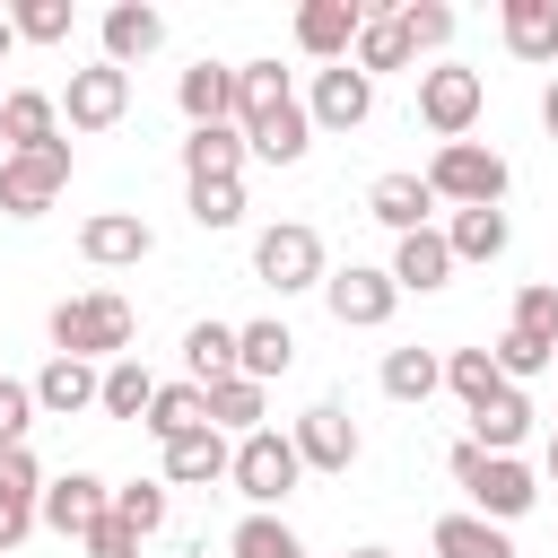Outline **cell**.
<instances>
[{"mask_svg":"<svg viewBox=\"0 0 558 558\" xmlns=\"http://www.w3.org/2000/svg\"><path fill=\"white\" fill-rule=\"evenodd\" d=\"M227 471H235V445H227L218 427H192V436L166 445V488H209V480H227Z\"/></svg>","mask_w":558,"mask_h":558,"instance_id":"ffe728a7","label":"cell"},{"mask_svg":"<svg viewBox=\"0 0 558 558\" xmlns=\"http://www.w3.org/2000/svg\"><path fill=\"white\" fill-rule=\"evenodd\" d=\"M506 209H453V227H445V244H453V262H497L506 253Z\"/></svg>","mask_w":558,"mask_h":558,"instance_id":"4dcf8cb0","label":"cell"},{"mask_svg":"<svg viewBox=\"0 0 558 558\" xmlns=\"http://www.w3.org/2000/svg\"><path fill=\"white\" fill-rule=\"evenodd\" d=\"M427 192L453 201V209H497L506 201V157L480 148V140H453V148L427 157Z\"/></svg>","mask_w":558,"mask_h":558,"instance_id":"5b68a950","label":"cell"},{"mask_svg":"<svg viewBox=\"0 0 558 558\" xmlns=\"http://www.w3.org/2000/svg\"><path fill=\"white\" fill-rule=\"evenodd\" d=\"M305 113H314L323 131H357V122L375 113V78H366L357 61H331V70H314V96H305Z\"/></svg>","mask_w":558,"mask_h":558,"instance_id":"4fadbf2b","label":"cell"},{"mask_svg":"<svg viewBox=\"0 0 558 558\" xmlns=\"http://www.w3.org/2000/svg\"><path fill=\"white\" fill-rule=\"evenodd\" d=\"M78 253H87L96 270H122V262H148V253H157V235H148V218H140V209H96V218L78 227Z\"/></svg>","mask_w":558,"mask_h":558,"instance_id":"9a60e30c","label":"cell"},{"mask_svg":"<svg viewBox=\"0 0 558 558\" xmlns=\"http://www.w3.org/2000/svg\"><path fill=\"white\" fill-rule=\"evenodd\" d=\"M209 427H218V436H253V427H262V384H253V375L209 384Z\"/></svg>","mask_w":558,"mask_h":558,"instance_id":"836d02e7","label":"cell"},{"mask_svg":"<svg viewBox=\"0 0 558 558\" xmlns=\"http://www.w3.org/2000/svg\"><path fill=\"white\" fill-rule=\"evenodd\" d=\"M174 105H183V122H192V131L235 122V70H227V61H192V70L174 78Z\"/></svg>","mask_w":558,"mask_h":558,"instance_id":"ac0fdd59","label":"cell"},{"mask_svg":"<svg viewBox=\"0 0 558 558\" xmlns=\"http://www.w3.org/2000/svg\"><path fill=\"white\" fill-rule=\"evenodd\" d=\"M87 558H140V532H131L122 514H105V523L87 532Z\"/></svg>","mask_w":558,"mask_h":558,"instance_id":"ee69618b","label":"cell"},{"mask_svg":"<svg viewBox=\"0 0 558 558\" xmlns=\"http://www.w3.org/2000/svg\"><path fill=\"white\" fill-rule=\"evenodd\" d=\"M288 436H296L305 471H349V462H357V418H349L340 401H314V410H305Z\"/></svg>","mask_w":558,"mask_h":558,"instance_id":"2e32d148","label":"cell"},{"mask_svg":"<svg viewBox=\"0 0 558 558\" xmlns=\"http://www.w3.org/2000/svg\"><path fill=\"white\" fill-rule=\"evenodd\" d=\"M349 61H357L366 78H384V70H410V44H401V26H392V9H384V17L366 9V35H357V52H349Z\"/></svg>","mask_w":558,"mask_h":558,"instance_id":"ab89813d","label":"cell"},{"mask_svg":"<svg viewBox=\"0 0 558 558\" xmlns=\"http://www.w3.org/2000/svg\"><path fill=\"white\" fill-rule=\"evenodd\" d=\"M157 445H174V436H192V427H209V392L183 375V384H157V401H148V418H140Z\"/></svg>","mask_w":558,"mask_h":558,"instance_id":"83f0119b","label":"cell"},{"mask_svg":"<svg viewBox=\"0 0 558 558\" xmlns=\"http://www.w3.org/2000/svg\"><path fill=\"white\" fill-rule=\"evenodd\" d=\"M235 497H253V514H270L279 497H296V480H305V453H296V436H279V427H253V436H235Z\"/></svg>","mask_w":558,"mask_h":558,"instance_id":"277c9868","label":"cell"},{"mask_svg":"<svg viewBox=\"0 0 558 558\" xmlns=\"http://www.w3.org/2000/svg\"><path fill=\"white\" fill-rule=\"evenodd\" d=\"M392 26H401V44H410V61L453 44V9H445V0H401V9H392Z\"/></svg>","mask_w":558,"mask_h":558,"instance_id":"e575fe53","label":"cell"},{"mask_svg":"<svg viewBox=\"0 0 558 558\" xmlns=\"http://www.w3.org/2000/svg\"><path fill=\"white\" fill-rule=\"evenodd\" d=\"M9 26H17L26 44H70V0H17Z\"/></svg>","mask_w":558,"mask_h":558,"instance_id":"b9f144b4","label":"cell"},{"mask_svg":"<svg viewBox=\"0 0 558 558\" xmlns=\"http://www.w3.org/2000/svg\"><path fill=\"white\" fill-rule=\"evenodd\" d=\"M523 436H532V401H523V384H506L497 401L471 410V445H480V453H514Z\"/></svg>","mask_w":558,"mask_h":558,"instance_id":"484cf974","label":"cell"},{"mask_svg":"<svg viewBox=\"0 0 558 558\" xmlns=\"http://www.w3.org/2000/svg\"><path fill=\"white\" fill-rule=\"evenodd\" d=\"M235 131H244V148L262 166H296L314 148V113L296 105L279 61H235Z\"/></svg>","mask_w":558,"mask_h":558,"instance_id":"6da1fadb","label":"cell"},{"mask_svg":"<svg viewBox=\"0 0 558 558\" xmlns=\"http://www.w3.org/2000/svg\"><path fill=\"white\" fill-rule=\"evenodd\" d=\"M514 340H532L541 357H558V279H532L523 296H514V323H506Z\"/></svg>","mask_w":558,"mask_h":558,"instance_id":"d6a6232c","label":"cell"},{"mask_svg":"<svg viewBox=\"0 0 558 558\" xmlns=\"http://www.w3.org/2000/svg\"><path fill=\"white\" fill-rule=\"evenodd\" d=\"M253 279H262V288H279V296L323 288V279H331V270H323V235H314V227H296V218L262 227V235H253Z\"/></svg>","mask_w":558,"mask_h":558,"instance_id":"8992f818","label":"cell"},{"mask_svg":"<svg viewBox=\"0 0 558 558\" xmlns=\"http://www.w3.org/2000/svg\"><path fill=\"white\" fill-rule=\"evenodd\" d=\"M148 401H157V375H148L140 357H113V366H105L96 410H105V418H148Z\"/></svg>","mask_w":558,"mask_h":558,"instance_id":"1f68e13d","label":"cell"},{"mask_svg":"<svg viewBox=\"0 0 558 558\" xmlns=\"http://www.w3.org/2000/svg\"><path fill=\"white\" fill-rule=\"evenodd\" d=\"M26 427H35V384H9L0 375V453L26 445Z\"/></svg>","mask_w":558,"mask_h":558,"instance_id":"7bdbcfd3","label":"cell"},{"mask_svg":"<svg viewBox=\"0 0 558 558\" xmlns=\"http://www.w3.org/2000/svg\"><path fill=\"white\" fill-rule=\"evenodd\" d=\"M192 227H201V235L244 227V183H192Z\"/></svg>","mask_w":558,"mask_h":558,"instance_id":"60d3db41","label":"cell"},{"mask_svg":"<svg viewBox=\"0 0 558 558\" xmlns=\"http://www.w3.org/2000/svg\"><path fill=\"white\" fill-rule=\"evenodd\" d=\"M357 35H366V9H357V0H305V9H296V44H305L323 70H331V61H349V52H357Z\"/></svg>","mask_w":558,"mask_h":558,"instance_id":"5bb4252c","label":"cell"},{"mask_svg":"<svg viewBox=\"0 0 558 558\" xmlns=\"http://www.w3.org/2000/svg\"><path fill=\"white\" fill-rule=\"evenodd\" d=\"M453 279V244H445V227H418V235H401L392 244V288H445Z\"/></svg>","mask_w":558,"mask_h":558,"instance_id":"d4e9b609","label":"cell"},{"mask_svg":"<svg viewBox=\"0 0 558 558\" xmlns=\"http://www.w3.org/2000/svg\"><path fill=\"white\" fill-rule=\"evenodd\" d=\"M35 523H44V471H35L26 445H9V453H0V558H9Z\"/></svg>","mask_w":558,"mask_h":558,"instance_id":"7c38bea8","label":"cell"},{"mask_svg":"<svg viewBox=\"0 0 558 558\" xmlns=\"http://www.w3.org/2000/svg\"><path fill=\"white\" fill-rule=\"evenodd\" d=\"M497 35H506L514 61H558V0H506Z\"/></svg>","mask_w":558,"mask_h":558,"instance_id":"cb8c5ba5","label":"cell"},{"mask_svg":"<svg viewBox=\"0 0 558 558\" xmlns=\"http://www.w3.org/2000/svg\"><path fill=\"white\" fill-rule=\"evenodd\" d=\"M445 471H453V488L471 497V514H488V523H514V514H532V497H541V480H532L514 453H480L471 436L445 453Z\"/></svg>","mask_w":558,"mask_h":558,"instance_id":"3957f363","label":"cell"},{"mask_svg":"<svg viewBox=\"0 0 558 558\" xmlns=\"http://www.w3.org/2000/svg\"><path fill=\"white\" fill-rule=\"evenodd\" d=\"M183 366H192L201 392L227 384V375H235V323H192V331H183Z\"/></svg>","mask_w":558,"mask_h":558,"instance_id":"f546056e","label":"cell"},{"mask_svg":"<svg viewBox=\"0 0 558 558\" xmlns=\"http://www.w3.org/2000/svg\"><path fill=\"white\" fill-rule=\"evenodd\" d=\"M323 305H331V323H340V331H375V323H392L401 288H392V270L349 262V270H331V279H323Z\"/></svg>","mask_w":558,"mask_h":558,"instance_id":"30bf717a","label":"cell"},{"mask_svg":"<svg viewBox=\"0 0 558 558\" xmlns=\"http://www.w3.org/2000/svg\"><path fill=\"white\" fill-rule=\"evenodd\" d=\"M427 541H436V558H514L506 523H488V514H445Z\"/></svg>","mask_w":558,"mask_h":558,"instance_id":"f1b7e54d","label":"cell"},{"mask_svg":"<svg viewBox=\"0 0 558 558\" xmlns=\"http://www.w3.org/2000/svg\"><path fill=\"white\" fill-rule=\"evenodd\" d=\"M541 122H549V140H558V78L541 87Z\"/></svg>","mask_w":558,"mask_h":558,"instance_id":"f6af8a7d","label":"cell"},{"mask_svg":"<svg viewBox=\"0 0 558 558\" xmlns=\"http://www.w3.org/2000/svg\"><path fill=\"white\" fill-rule=\"evenodd\" d=\"M0 140H9V157L52 148V140H61V96H44V87H9V96H0Z\"/></svg>","mask_w":558,"mask_h":558,"instance_id":"e0dca14e","label":"cell"},{"mask_svg":"<svg viewBox=\"0 0 558 558\" xmlns=\"http://www.w3.org/2000/svg\"><path fill=\"white\" fill-rule=\"evenodd\" d=\"M445 384H453V401H462V410H480V401H497V392H506V375H497V357H488V349H453V357H445Z\"/></svg>","mask_w":558,"mask_h":558,"instance_id":"8d00e7d4","label":"cell"},{"mask_svg":"<svg viewBox=\"0 0 558 558\" xmlns=\"http://www.w3.org/2000/svg\"><path fill=\"white\" fill-rule=\"evenodd\" d=\"M427 209H436L427 174H375V183H366V218H384L392 235H418V227H427Z\"/></svg>","mask_w":558,"mask_h":558,"instance_id":"7402d4cb","label":"cell"},{"mask_svg":"<svg viewBox=\"0 0 558 558\" xmlns=\"http://www.w3.org/2000/svg\"><path fill=\"white\" fill-rule=\"evenodd\" d=\"M157 44H166V17H157L148 0H113V9H105V61H113V70L148 61Z\"/></svg>","mask_w":558,"mask_h":558,"instance_id":"44dd1931","label":"cell"},{"mask_svg":"<svg viewBox=\"0 0 558 558\" xmlns=\"http://www.w3.org/2000/svg\"><path fill=\"white\" fill-rule=\"evenodd\" d=\"M61 183H70V140H52L35 157H0V209L9 218H44L61 201Z\"/></svg>","mask_w":558,"mask_h":558,"instance_id":"ba28073f","label":"cell"},{"mask_svg":"<svg viewBox=\"0 0 558 558\" xmlns=\"http://www.w3.org/2000/svg\"><path fill=\"white\" fill-rule=\"evenodd\" d=\"M244 131L235 122H209V131H192L183 140V183H244Z\"/></svg>","mask_w":558,"mask_h":558,"instance_id":"d6986e66","label":"cell"},{"mask_svg":"<svg viewBox=\"0 0 558 558\" xmlns=\"http://www.w3.org/2000/svg\"><path fill=\"white\" fill-rule=\"evenodd\" d=\"M105 514H113V488H105L96 471H61V480H44V523H52L61 541H87Z\"/></svg>","mask_w":558,"mask_h":558,"instance_id":"8fae6325","label":"cell"},{"mask_svg":"<svg viewBox=\"0 0 558 558\" xmlns=\"http://www.w3.org/2000/svg\"><path fill=\"white\" fill-rule=\"evenodd\" d=\"M288 366H296V340H288V323H235V375L270 384V375H288Z\"/></svg>","mask_w":558,"mask_h":558,"instance_id":"4316f807","label":"cell"},{"mask_svg":"<svg viewBox=\"0 0 558 558\" xmlns=\"http://www.w3.org/2000/svg\"><path fill=\"white\" fill-rule=\"evenodd\" d=\"M122 113H131V70H113V61L70 70V87H61V122L70 131H113Z\"/></svg>","mask_w":558,"mask_h":558,"instance_id":"9c48e42d","label":"cell"},{"mask_svg":"<svg viewBox=\"0 0 558 558\" xmlns=\"http://www.w3.org/2000/svg\"><path fill=\"white\" fill-rule=\"evenodd\" d=\"M549 480H558V427H549Z\"/></svg>","mask_w":558,"mask_h":558,"instance_id":"7dc6e473","label":"cell"},{"mask_svg":"<svg viewBox=\"0 0 558 558\" xmlns=\"http://www.w3.org/2000/svg\"><path fill=\"white\" fill-rule=\"evenodd\" d=\"M131 331H140V314L113 296V288H87V296H61L52 305V357H131Z\"/></svg>","mask_w":558,"mask_h":558,"instance_id":"7a4b0ae2","label":"cell"},{"mask_svg":"<svg viewBox=\"0 0 558 558\" xmlns=\"http://www.w3.org/2000/svg\"><path fill=\"white\" fill-rule=\"evenodd\" d=\"M436 384H445V357H436V349H392V357H384V392H392V401H427Z\"/></svg>","mask_w":558,"mask_h":558,"instance_id":"d590c367","label":"cell"},{"mask_svg":"<svg viewBox=\"0 0 558 558\" xmlns=\"http://www.w3.org/2000/svg\"><path fill=\"white\" fill-rule=\"evenodd\" d=\"M227 558H305V541H296L279 514H244V523L227 532Z\"/></svg>","mask_w":558,"mask_h":558,"instance_id":"f35d334b","label":"cell"},{"mask_svg":"<svg viewBox=\"0 0 558 558\" xmlns=\"http://www.w3.org/2000/svg\"><path fill=\"white\" fill-rule=\"evenodd\" d=\"M349 558H392V549H349Z\"/></svg>","mask_w":558,"mask_h":558,"instance_id":"c3c4849f","label":"cell"},{"mask_svg":"<svg viewBox=\"0 0 558 558\" xmlns=\"http://www.w3.org/2000/svg\"><path fill=\"white\" fill-rule=\"evenodd\" d=\"M480 105H488V87H480V70H462V61H436V70H418V122L453 148L471 122H480Z\"/></svg>","mask_w":558,"mask_h":558,"instance_id":"52a82bcc","label":"cell"},{"mask_svg":"<svg viewBox=\"0 0 558 558\" xmlns=\"http://www.w3.org/2000/svg\"><path fill=\"white\" fill-rule=\"evenodd\" d=\"M113 514H122V523L148 541V532H166V514H174V488H166V480H122V488H113Z\"/></svg>","mask_w":558,"mask_h":558,"instance_id":"74e56055","label":"cell"},{"mask_svg":"<svg viewBox=\"0 0 558 558\" xmlns=\"http://www.w3.org/2000/svg\"><path fill=\"white\" fill-rule=\"evenodd\" d=\"M9 44H17V26H9V9H0V61H9Z\"/></svg>","mask_w":558,"mask_h":558,"instance_id":"bcb514c9","label":"cell"},{"mask_svg":"<svg viewBox=\"0 0 558 558\" xmlns=\"http://www.w3.org/2000/svg\"><path fill=\"white\" fill-rule=\"evenodd\" d=\"M96 392H105V366H87V357H52V366L35 375V410H44V418L96 410Z\"/></svg>","mask_w":558,"mask_h":558,"instance_id":"603a6c76","label":"cell"}]
</instances>
